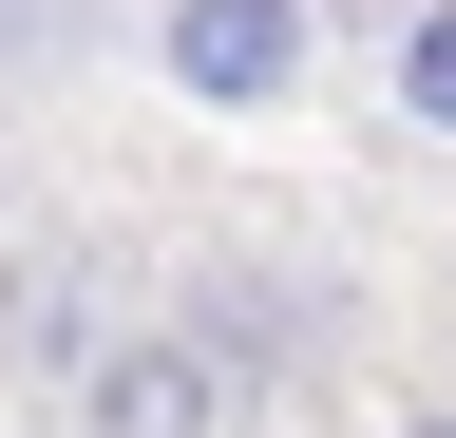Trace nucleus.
Masks as SVG:
<instances>
[{
  "instance_id": "obj_1",
  "label": "nucleus",
  "mask_w": 456,
  "mask_h": 438,
  "mask_svg": "<svg viewBox=\"0 0 456 438\" xmlns=\"http://www.w3.org/2000/svg\"><path fill=\"white\" fill-rule=\"evenodd\" d=\"M77 438H228V343H191V324L95 343L77 362Z\"/></svg>"
},
{
  "instance_id": "obj_2",
  "label": "nucleus",
  "mask_w": 456,
  "mask_h": 438,
  "mask_svg": "<svg viewBox=\"0 0 456 438\" xmlns=\"http://www.w3.org/2000/svg\"><path fill=\"white\" fill-rule=\"evenodd\" d=\"M152 58H171V95H209V115H266V95L305 77V0H171Z\"/></svg>"
},
{
  "instance_id": "obj_3",
  "label": "nucleus",
  "mask_w": 456,
  "mask_h": 438,
  "mask_svg": "<svg viewBox=\"0 0 456 438\" xmlns=\"http://www.w3.org/2000/svg\"><path fill=\"white\" fill-rule=\"evenodd\" d=\"M399 115L456 134V0H419V20H399Z\"/></svg>"
},
{
  "instance_id": "obj_4",
  "label": "nucleus",
  "mask_w": 456,
  "mask_h": 438,
  "mask_svg": "<svg viewBox=\"0 0 456 438\" xmlns=\"http://www.w3.org/2000/svg\"><path fill=\"white\" fill-rule=\"evenodd\" d=\"M399 438H456V419H399Z\"/></svg>"
}]
</instances>
